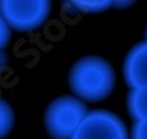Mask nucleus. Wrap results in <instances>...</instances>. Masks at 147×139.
I'll return each instance as SVG.
<instances>
[{"label":"nucleus","mask_w":147,"mask_h":139,"mask_svg":"<svg viewBox=\"0 0 147 139\" xmlns=\"http://www.w3.org/2000/svg\"><path fill=\"white\" fill-rule=\"evenodd\" d=\"M71 139H131V135L118 114L107 110H93Z\"/></svg>","instance_id":"4"},{"label":"nucleus","mask_w":147,"mask_h":139,"mask_svg":"<svg viewBox=\"0 0 147 139\" xmlns=\"http://www.w3.org/2000/svg\"><path fill=\"white\" fill-rule=\"evenodd\" d=\"M15 124V113L6 100L0 98V139L6 138Z\"/></svg>","instance_id":"8"},{"label":"nucleus","mask_w":147,"mask_h":139,"mask_svg":"<svg viewBox=\"0 0 147 139\" xmlns=\"http://www.w3.org/2000/svg\"><path fill=\"white\" fill-rule=\"evenodd\" d=\"M12 38V28L9 27V23L3 18V15L0 13V50H3L7 47Z\"/></svg>","instance_id":"9"},{"label":"nucleus","mask_w":147,"mask_h":139,"mask_svg":"<svg viewBox=\"0 0 147 139\" xmlns=\"http://www.w3.org/2000/svg\"><path fill=\"white\" fill-rule=\"evenodd\" d=\"M146 41H147V28H146Z\"/></svg>","instance_id":"13"},{"label":"nucleus","mask_w":147,"mask_h":139,"mask_svg":"<svg viewBox=\"0 0 147 139\" xmlns=\"http://www.w3.org/2000/svg\"><path fill=\"white\" fill-rule=\"evenodd\" d=\"M122 72L129 88H147V41L136 44L128 51Z\"/></svg>","instance_id":"5"},{"label":"nucleus","mask_w":147,"mask_h":139,"mask_svg":"<svg viewBox=\"0 0 147 139\" xmlns=\"http://www.w3.org/2000/svg\"><path fill=\"white\" fill-rule=\"evenodd\" d=\"M68 3L82 13H100L112 7L115 0H68Z\"/></svg>","instance_id":"7"},{"label":"nucleus","mask_w":147,"mask_h":139,"mask_svg":"<svg viewBox=\"0 0 147 139\" xmlns=\"http://www.w3.org/2000/svg\"><path fill=\"white\" fill-rule=\"evenodd\" d=\"M69 88L84 103H99L113 92L115 69L100 56H85L72 65L68 76Z\"/></svg>","instance_id":"1"},{"label":"nucleus","mask_w":147,"mask_h":139,"mask_svg":"<svg viewBox=\"0 0 147 139\" xmlns=\"http://www.w3.org/2000/svg\"><path fill=\"white\" fill-rule=\"evenodd\" d=\"M87 103L75 95L55 98L44 113V126L52 139H71L88 114Z\"/></svg>","instance_id":"2"},{"label":"nucleus","mask_w":147,"mask_h":139,"mask_svg":"<svg viewBox=\"0 0 147 139\" xmlns=\"http://www.w3.org/2000/svg\"><path fill=\"white\" fill-rule=\"evenodd\" d=\"M131 139H147V120L134 122L131 129Z\"/></svg>","instance_id":"10"},{"label":"nucleus","mask_w":147,"mask_h":139,"mask_svg":"<svg viewBox=\"0 0 147 139\" xmlns=\"http://www.w3.org/2000/svg\"><path fill=\"white\" fill-rule=\"evenodd\" d=\"M52 12V0H0V13L19 32L41 28Z\"/></svg>","instance_id":"3"},{"label":"nucleus","mask_w":147,"mask_h":139,"mask_svg":"<svg viewBox=\"0 0 147 139\" xmlns=\"http://www.w3.org/2000/svg\"><path fill=\"white\" fill-rule=\"evenodd\" d=\"M5 63H6V56H5V53H3V50H0V70L3 69Z\"/></svg>","instance_id":"12"},{"label":"nucleus","mask_w":147,"mask_h":139,"mask_svg":"<svg viewBox=\"0 0 147 139\" xmlns=\"http://www.w3.org/2000/svg\"><path fill=\"white\" fill-rule=\"evenodd\" d=\"M127 107L134 122L147 120V88H131Z\"/></svg>","instance_id":"6"},{"label":"nucleus","mask_w":147,"mask_h":139,"mask_svg":"<svg viewBox=\"0 0 147 139\" xmlns=\"http://www.w3.org/2000/svg\"><path fill=\"white\" fill-rule=\"evenodd\" d=\"M136 2H137V0H115L113 6L115 7H128V6L134 5Z\"/></svg>","instance_id":"11"}]
</instances>
